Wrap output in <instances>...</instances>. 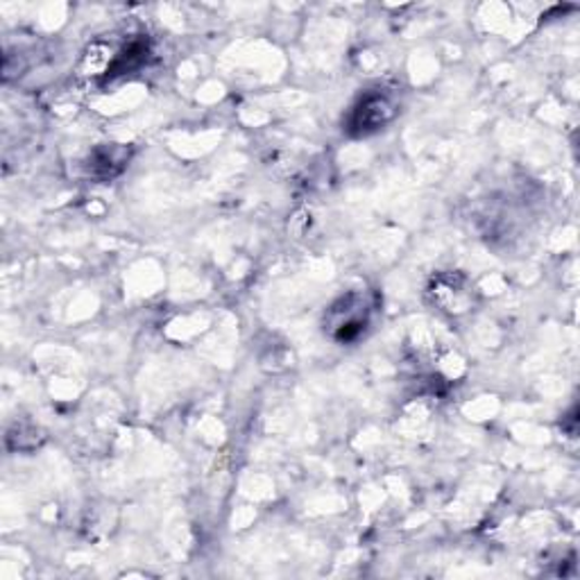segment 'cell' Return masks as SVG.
Listing matches in <instances>:
<instances>
[{
	"instance_id": "cell-1",
	"label": "cell",
	"mask_w": 580,
	"mask_h": 580,
	"mask_svg": "<svg viewBox=\"0 0 580 580\" xmlns=\"http://www.w3.org/2000/svg\"><path fill=\"white\" fill-rule=\"evenodd\" d=\"M367 323H370V308L358 293L340 298L325 315V333L336 342H352L363 336Z\"/></svg>"
},
{
	"instance_id": "cell-2",
	"label": "cell",
	"mask_w": 580,
	"mask_h": 580,
	"mask_svg": "<svg viewBox=\"0 0 580 580\" xmlns=\"http://www.w3.org/2000/svg\"><path fill=\"white\" fill-rule=\"evenodd\" d=\"M394 116V104L379 93L365 96L358 108L352 114V129H356V135H370V131H377L383 127L388 121Z\"/></svg>"
}]
</instances>
